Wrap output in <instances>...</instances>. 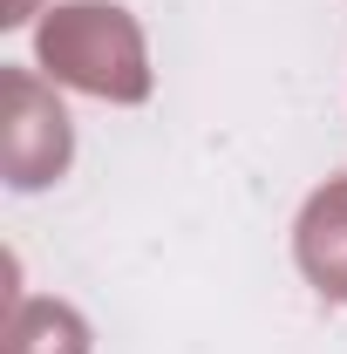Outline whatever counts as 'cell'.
Returning a JSON list of instances; mask_svg holds the SVG:
<instances>
[{
	"instance_id": "obj_5",
	"label": "cell",
	"mask_w": 347,
	"mask_h": 354,
	"mask_svg": "<svg viewBox=\"0 0 347 354\" xmlns=\"http://www.w3.org/2000/svg\"><path fill=\"white\" fill-rule=\"evenodd\" d=\"M28 14H35V0H0V21H7V28H21Z\"/></svg>"
},
{
	"instance_id": "obj_4",
	"label": "cell",
	"mask_w": 347,
	"mask_h": 354,
	"mask_svg": "<svg viewBox=\"0 0 347 354\" xmlns=\"http://www.w3.org/2000/svg\"><path fill=\"white\" fill-rule=\"evenodd\" d=\"M0 354H88V327H82V313L62 307V300H14Z\"/></svg>"
},
{
	"instance_id": "obj_3",
	"label": "cell",
	"mask_w": 347,
	"mask_h": 354,
	"mask_svg": "<svg viewBox=\"0 0 347 354\" xmlns=\"http://www.w3.org/2000/svg\"><path fill=\"white\" fill-rule=\"evenodd\" d=\"M293 252H300V272L327 293V300H347V177H327L300 212V232H293Z\"/></svg>"
},
{
	"instance_id": "obj_2",
	"label": "cell",
	"mask_w": 347,
	"mask_h": 354,
	"mask_svg": "<svg viewBox=\"0 0 347 354\" xmlns=\"http://www.w3.org/2000/svg\"><path fill=\"white\" fill-rule=\"evenodd\" d=\"M75 136H68V109L48 95L28 68L0 75V171L14 191H41L68 171Z\"/></svg>"
},
{
	"instance_id": "obj_1",
	"label": "cell",
	"mask_w": 347,
	"mask_h": 354,
	"mask_svg": "<svg viewBox=\"0 0 347 354\" xmlns=\"http://www.w3.org/2000/svg\"><path fill=\"white\" fill-rule=\"evenodd\" d=\"M41 68L55 82L102 95V102H143L150 95V55H143V28L123 7L102 0H68L41 21Z\"/></svg>"
}]
</instances>
